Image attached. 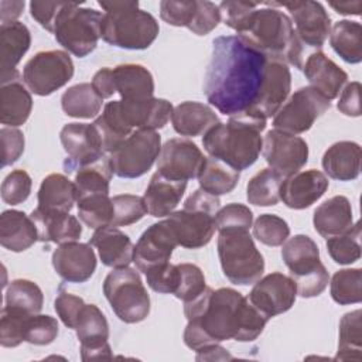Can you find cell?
Segmentation results:
<instances>
[{
  "mask_svg": "<svg viewBox=\"0 0 362 362\" xmlns=\"http://www.w3.org/2000/svg\"><path fill=\"white\" fill-rule=\"evenodd\" d=\"M362 284V270L355 269H342L334 273L329 284L331 297L339 305L358 304L362 300L361 293Z\"/></svg>",
  "mask_w": 362,
  "mask_h": 362,
  "instance_id": "cell-44",
  "label": "cell"
},
{
  "mask_svg": "<svg viewBox=\"0 0 362 362\" xmlns=\"http://www.w3.org/2000/svg\"><path fill=\"white\" fill-rule=\"evenodd\" d=\"M92 86L102 99L110 98L113 93H116L112 68L99 69L92 78Z\"/></svg>",
  "mask_w": 362,
  "mask_h": 362,
  "instance_id": "cell-60",
  "label": "cell"
},
{
  "mask_svg": "<svg viewBox=\"0 0 362 362\" xmlns=\"http://www.w3.org/2000/svg\"><path fill=\"white\" fill-rule=\"evenodd\" d=\"M161 137L156 130H134L109 154V161L120 178H139L144 175L158 158Z\"/></svg>",
  "mask_w": 362,
  "mask_h": 362,
  "instance_id": "cell-10",
  "label": "cell"
},
{
  "mask_svg": "<svg viewBox=\"0 0 362 362\" xmlns=\"http://www.w3.org/2000/svg\"><path fill=\"white\" fill-rule=\"evenodd\" d=\"M314 229L325 239L342 235L354 226L351 202L344 195H335L324 201L314 211Z\"/></svg>",
  "mask_w": 362,
  "mask_h": 362,
  "instance_id": "cell-29",
  "label": "cell"
},
{
  "mask_svg": "<svg viewBox=\"0 0 362 362\" xmlns=\"http://www.w3.org/2000/svg\"><path fill=\"white\" fill-rule=\"evenodd\" d=\"M6 305L23 314H40L44 304L41 288L31 280L16 279L6 290Z\"/></svg>",
  "mask_w": 362,
  "mask_h": 362,
  "instance_id": "cell-42",
  "label": "cell"
},
{
  "mask_svg": "<svg viewBox=\"0 0 362 362\" xmlns=\"http://www.w3.org/2000/svg\"><path fill=\"white\" fill-rule=\"evenodd\" d=\"M221 11L218 4L208 0H197V8L188 30L197 35H206L218 27Z\"/></svg>",
  "mask_w": 362,
  "mask_h": 362,
  "instance_id": "cell-53",
  "label": "cell"
},
{
  "mask_svg": "<svg viewBox=\"0 0 362 362\" xmlns=\"http://www.w3.org/2000/svg\"><path fill=\"white\" fill-rule=\"evenodd\" d=\"M303 72L311 88L328 100L335 99L348 81V74L322 51H314L307 57L303 65Z\"/></svg>",
  "mask_w": 362,
  "mask_h": 362,
  "instance_id": "cell-25",
  "label": "cell"
},
{
  "mask_svg": "<svg viewBox=\"0 0 362 362\" xmlns=\"http://www.w3.org/2000/svg\"><path fill=\"white\" fill-rule=\"evenodd\" d=\"M332 49L348 64L362 61V25L358 21L339 20L329 33Z\"/></svg>",
  "mask_w": 362,
  "mask_h": 362,
  "instance_id": "cell-37",
  "label": "cell"
},
{
  "mask_svg": "<svg viewBox=\"0 0 362 362\" xmlns=\"http://www.w3.org/2000/svg\"><path fill=\"white\" fill-rule=\"evenodd\" d=\"M286 7L296 24V34L304 47L320 49L331 33V18L320 1L277 3Z\"/></svg>",
  "mask_w": 362,
  "mask_h": 362,
  "instance_id": "cell-19",
  "label": "cell"
},
{
  "mask_svg": "<svg viewBox=\"0 0 362 362\" xmlns=\"http://www.w3.org/2000/svg\"><path fill=\"white\" fill-rule=\"evenodd\" d=\"M197 8V0H163L160 3V17L170 25L187 27L191 24Z\"/></svg>",
  "mask_w": 362,
  "mask_h": 362,
  "instance_id": "cell-52",
  "label": "cell"
},
{
  "mask_svg": "<svg viewBox=\"0 0 362 362\" xmlns=\"http://www.w3.org/2000/svg\"><path fill=\"white\" fill-rule=\"evenodd\" d=\"M240 178V171L228 165L226 163L208 157L198 175L199 188L215 195H225L235 189Z\"/></svg>",
  "mask_w": 362,
  "mask_h": 362,
  "instance_id": "cell-39",
  "label": "cell"
},
{
  "mask_svg": "<svg viewBox=\"0 0 362 362\" xmlns=\"http://www.w3.org/2000/svg\"><path fill=\"white\" fill-rule=\"evenodd\" d=\"M74 329L81 342L82 361L112 358V349L107 342L109 324L98 305L85 304Z\"/></svg>",
  "mask_w": 362,
  "mask_h": 362,
  "instance_id": "cell-18",
  "label": "cell"
},
{
  "mask_svg": "<svg viewBox=\"0 0 362 362\" xmlns=\"http://www.w3.org/2000/svg\"><path fill=\"white\" fill-rule=\"evenodd\" d=\"M58 335V321L51 315H25L21 325L23 342L33 345H48Z\"/></svg>",
  "mask_w": 362,
  "mask_h": 362,
  "instance_id": "cell-46",
  "label": "cell"
},
{
  "mask_svg": "<svg viewBox=\"0 0 362 362\" xmlns=\"http://www.w3.org/2000/svg\"><path fill=\"white\" fill-rule=\"evenodd\" d=\"M361 89L362 86L359 82H351L341 90V96L337 103V107L341 113L349 117L361 116Z\"/></svg>",
  "mask_w": 362,
  "mask_h": 362,
  "instance_id": "cell-59",
  "label": "cell"
},
{
  "mask_svg": "<svg viewBox=\"0 0 362 362\" xmlns=\"http://www.w3.org/2000/svg\"><path fill=\"white\" fill-rule=\"evenodd\" d=\"M322 168L338 181L356 180L361 171V147L355 141H337L322 156Z\"/></svg>",
  "mask_w": 362,
  "mask_h": 362,
  "instance_id": "cell-32",
  "label": "cell"
},
{
  "mask_svg": "<svg viewBox=\"0 0 362 362\" xmlns=\"http://www.w3.org/2000/svg\"><path fill=\"white\" fill-rule=\"evenodd\" d=\"M218 256L225 277L239 286L256 283L264 272V259L249 230H221Z\"/></svg>",
  "mask_w": 362,
  "mask_h": 362,
  "instance_id": "cell-8",
  "label": "cell"
},
{
  "mask_svg": "<svg viewBox=\"0 0 362 362\" xmlns=\"http://www.w3.org/2000/svg\"><path fill=\"white\" fill-rule=\"evenodd\" d=\"M331 107V102L311 86L297 89L273 116L277 130L300 134L313 127L315 120Z\"/></svg>",
  "mask_w": 362,
  "mask_h": 362,
  "instance_id": "cell-12",
  "label": "cell"
},
{
  "mask_svg": "<svg viewBox=\"0 0 362 362\" xmlns=\"http://www.w3.org/2000/svg\"><path fill=\"white\" fill-rule=\"evenodd\" d=\"M205 158L199 147L188 139H170L161 146L157 170L175 180L198 178Z\"/></svg>",
  "mask_w": 362,
  "mask_h": 362,
  "instance_id": "cell-17",
  "label": "cell"
},
{
  "mask_svg": "<svg viewBox=\"0 0 362 362\" xmlns=\"http://www.w3.org/2000/svg\"><path fill=\"white\" fill-rule=\"evenodd\" d=\"M297 287L290 276L280 272L260 277L249 293L247 300L269 320L288 311L296 301Z\"/></svg>",
  "mask_w": 362,
  "mask_h": 362,
  "instance_id": "cell-14",
  "label": "cell"
},
{
  "mask_svg": "<svg viewBox=\"0 0 362 362\" xmlns=\"http://www.w3.org/2000/svg\"><path fill=\"white\" fill-rule=\"evenodd\" d=\"M362 311L355 310L344 314L339 321L337 361H361L362 359Z\"/></svg>",
  "mask_w": 362,
  "mask_h": 362,
  "instance_id": "cell-40",
  "label": "cell"
},
{
  "mask_svg": "<svg viewBox=\"0 0 362 362\" xmlns=\"http://www.w3.org/2000/svg\"><path fill=\"white\" fill-rule=\"evenodd\" d=\"M25 3L24 1H0V20L1 24L13 23L16 18H18L24 10Z\"/></svg>",
  "mask_w": 362,
  "mask_h": 362,
  "instance_id": "cell-61",
  "label": "cell"
},
{
  "mask_svg": "<svg viewBox=\"0 0 362 362\" xmlns=\"http://www.w3.org/2000/svg\"><path fill=\"white\" fill-rule=\"evenodd\" d=\"M253 222V214L249 206L243 204H228L215 215V225L218 232L221 230H249Z\"/></svg>",
  "mask_w": 362,
  "mask_h": 362,
  "instance_id": "cell-50",
  "label": "cell"
},
{
  "mask_svg": "<svg viewBox=\"0 0 362 362\" xmlns=\"http://www.w3.org/2000/svg\"><path fill=\"white\" fill-rule=\"evenodd\" d=\"M105 10L102 40L124 49H146L157 38L160 27L153 14L139 8V1H99Z\"/></svg>",
  "mask_w": 362,
  "mask_h": 362,
  "instance_id": "cell-5",
  "label": "cell"
},
{
  "mask_svg": "<svg viewBox=\"0 0 362 362\" xmlns=\"http://www.w3.org/2000/svg\"><path fill=\"white\" fill-rule=\"evenodd\" d=\"M115 90L124 100H146L154 95L151 72L140 64H122L112 69Z\"/></svg>",
  "mask_w": 362,
  "mask_h": 362,
  "instance_id": "cell-31",
  "label": "cell"
},
{
  "mask_svg": "<svg viewBox=\"0 0 362 362\" xmlns=\"http://www.w3.org/2000/svg\"><path fill=\"white\" fill-rule=\"evenodd\" d=\"M59 139L66 153L64 170L68 174L106 154L92 123H68L61 129Z\"/></svg>",
  "mask_w": 362,
  "mask_h": 362,
  "instance_id": "cell-16",
  "label": "cell"
},
{
  "mask_svg": "<svg viewBox=\"0 0 362 362\" xmlns=\"http://www.w3.org/2000/svg\"><path fill=\"white\" fill-rule=\"evenodd\" d=\"M112 175L113 170L106 154L89 164L79 167L75 171L74 180L76 199L96 194H109Z\"/></svg>",
  "mask_w": 362,
  "mask_h": 362,
  "instance_id": "cell-36",
  "label": "cell"
},
{
  "mask_svg": "<svg viewBox=\"0 0 362 362\" xmlns=\"http://www.w3.org/2000/svg\"><path fill=\"white\" fill-rule=\"evenodd\" d=\"M291 88V74L287 64L267 59L263 81L255 103L243 113L267 120L274 116L286 102Z\"/></svg>",
  "mask_w": 362,
  "mask_h": 362,
  "instance_id": "cell-15",
  "label": "cell"
},
{
  "mask_svg": "<svg viewBox=\"0 0 362 362\" xmlns=\"http://www.w3.org/2000/svg\"><path fill=\"white\" fill-rule=\"evenodd\" d=\"M51 260L57 274L68 283H83L96 270V256L89 243H62L54 250Z\"/></svg>",
  "mask_w": 362,
  "mask_h": 362,
  "instance_id": "cell-22",
  "label": "cell"
},
{
  "mask_svg": "<svg viewBox=\"0 0 362 362\" xmlns=\"http://www.w3.org/2000/svg\"><path fill=\"white\" fill-rule=\"evenodd\" d=\"M187 189L185 180H175L154 173L143 195L147 214L154 218H164L174 212Z\"/></svg>",
  "mask_w": 362,
  "mask_h": 362,
  "instance_id": "cell-27",
  "label": "cell"
},
{
  "mask_svg": "<svg viewBox=\"0 0 362 362\" xmlns=\"http://www.w3.org/2000/svg\"><path fill=\"white\" fill-rule=\"evenodd\" d=\"M281 257L303 298L320 296L328 286L329 276L320 260L317 243L307 235H294L283 243Z\"/></svg>",
  "mask_w": 362,
  "mask_h": 362,
  "instance_id": "cell-7",
  "label": "cell"
},
{
  "mask_svg": "<svg viewBox=\"0 0 362 362\" xmlns=\"http://www.w3.org/2000/svg\"><path fill=\"white\" fill-rule=\"evenodd\" d=\"M37 199L41 209L69 212L76 202L75 184L64 174H49L41 181Z\"/></svg>",
  "mask_w": 362,
  "mask_h": 362,
  "instance_id": "cell-35",
  "label": "cell"
},
{
  "mask_svg": "<svg viewBox=\"0 0 362 362\" xmlns=\"http://www.w3.org/2000/svg\"><path fill=\"white\" fill-rule=\"evenodd\" d=\"M177 243L185 249H199L208 245L215 233V214L184 206L167 218Z\"/></svg>",
  "mask_w": 362,
  "mask_h": 362,
  "instance_id": "cell-21",
  "label": "cell"
},
{
  "mask_svg": "<svg viewBox=\"0 0 362 362\" xmlns=\"http://www.w3.org/2000/svg\"><path fill=\"white\" fill-rule=\"evenodd\" d=\"M103 99L96 93L92 83H76L61 96V106L66 116L76 119L95 117L102 109Z\"/></svg>",
  "mask_w": 362,
  "mask_h": 362,
  "instance_id": "cell-38",
  "label": "cell"
},
{
  "mask_svg": "<svg viewBox=\"0 0 362 362\" xmlns=\"http://www.w3.org/2000/svg\"><path fill=\"white\" fill-rule=\"evenodd\" d=\"M324 173L311 168L284 178L280 187V199L287 208L305 209L317 202L328 189Z\"/></svg>",
  "mask_w": 362,
  "mask_h": 362,
  "instance_id": "cell-23",
  "label": "cell"
},
{
  "mask_svg": "<svg viewBox=\"0 0 362 362\" xmlns=\"http://www.w3.org/2000/svg\"><path fill=\"white\" fill-rule=\"evenodd\" d=\"M178 267V281L175 291L173 293L184 304L199 297L208 287L202 270L192 263H180Z\"/></svg>",
  "mask_w": 362,
  "mask_h": 362,
  "instance_id": "cell-47",
  "label": "cell"
},
{
  "mask_svg": "<svg viewBox=\"0 0 362 362\" xmlns=\"http://www.w3.org/2000/svg\"><path fill=\"white\" fill-rule=\"evenodd\" d=\"M74 76V62L66 51L37 52L23 69V81L30 92L48 96L66 85Z\"/></svg>",
  "mask_w": 362,
  "mask_h": 362,
  "instance_id": "cell-11",
  "label": "cell"
},
{
  "mask_svg": "<svg viewBox=\"0 0 362 362\" xmlns=\"http://www.w3.org/2000/svg\"><path fill=\"white\" fill-rule=\"evenodd\" d=\"M102 18L103 14L95 8L64 1L55 18L52 34L68 52L83 58L96 48L99 38H102Z\"/></svg>",
  "mask_w": 362,
  "mask_h": 362,
  "instance_id": "cell-6",
  "label": "cell"
},
{
  "mask_svg": "<svg viewBox=\"0 0 362 362\" xmlns=\"http://www.w3.org/2000/svg\"><path fill=\"white\" fill-rule=\"evenodd\" d=\"M89 245L98 249L99 257L105 266L119 269L133 262L134 246L130 238L115 226L96 229L89 239Z\"/></svg>",
  "mask_w": 362,
  "mask_h": 362,
  "instance_id": "cell-28",
  "label": "cell"
},
{
  "mask_svg": "<svg viewBox=\"0 0 362 362\" xmlns=\"http://www.w3.org/2000/svg\"><path fill=\"white\" fill-rule=\"evenodd\" d=\"M64 1H31L30 14L31 17L47 31L52 33L55 18L62 7Z\"/></svg>",
  "mask_w": 362,
  "mask_h": 362,
  "instance_id": "cell-58",
  "label": "cell"
},
{
  "mask_svg": "<svg viewBox=\"0 0 362 362\" xmlns=\"http://www.w3.org/2000/svg\"><path fill=\"white\" fill-rule=\"evenodd\" d=\"M329 6L339 14H345V16H359L362 11V1L361 0H355V1H338L334 3L331 1Z\"/></svg>",
  "mask_w": 362,
  "mask_h": 362,
  "instance_id": "cell-63",
  "label": "cell"
},
{
  "mask_svg": "<svg viewBox=\"0 0 362 362\" xmlns=\"http://www.w3.org/2000/svg\"><path fill=\"white\" fill-rule=\"evenodd\" d=\"M361 225L356 222L348 232L327 239V250L338 264H351L361 257Z\"/></svg>",
  "mask_w": 362,
  "mask_h": 362,
  "instance_id": "cell-45",
  "label": "cell"
},
{
  "mask_svg": "<svg viewBox=\"0 0 362 362\" xmlns=\"http://www.w3.org/2000/svg\"><path fill=\"white\" fill-rule=\"evenodd\" d=\"M198 355H197V359L198 361H214V359H232V355L229 352H226L225 348L219 346L218 344H214V345H208V346H204L201 349L197 351Z\"/></svg>",
  "mask_w": 362,
  "mask_h": 362,
  "instance_id": "cell-62",
  "label": "cell"
},
{
  "mask_svg": "<svg viewBox=\"0 0 362 362\" xmlns=\"http://www.w3.org/2000/svg\"><path fill=\"white\" fill-rule=\"evenodd\" d=\"M83 305H85V301L81 297L71 294L62 288L54 301V308H55L58 317L61 318V321L64 322L65 327L72 328V329L75 328V324L78 321V317H79Z\"/></svg>",
  "mask_w": 362,
  "mask_h": 362,
  "instance_id": "cell-57",
  "label": "cell"
},
{
  "mask_svg": "<svg viewBox=\"0 0 362 362\" xmlns=\"http://www.w3.org/2000/svg\"><path fill=\"white\" fill-rule=\"evenodd\" d=\"M1 141V167L14 164L24 151V134L16 127H3L0 130Z\"/></svg>",
  "mask_w": 362,
  "mask_h": 362,
  "instance_id": "cell-56",
  "label": "cell"
},
{
  "mask_svg": "<svg viewBox=\"0 0 362 362\" xmlns=\"http://www.w3.org/2000/svg\"><path fill=\"white\" fill-rule=\"evenodd\" d=\"M103 294L116 317L126 324L140 322L150 314V296L140 274L129 266L107 273Z\"/></svg>",
  "mask_w": 362,
  "mask_h": 362,
  "instance_id": "cell-9",
  "label": "cell"
},
{
  "mask_svg": "<svg viewBox=\"0 0 362 362\" xmlns=\"http://www.w3.org/2000/svg\"><path fill=\"white\" fill-rule=\"evenodd\" d=\"M144 276L151 290L161 294H173L178 281V267L168 262L147 270Z\"/></svg>",
  "mask_w": 362,
  "mask_h": 362,
  "instance_id": "cell-54",
  "label": "cell"
},
{
  "mask_svg": "<svg viewBox=\"0 0 362 362\" xmlns=\"http://www.w3.org/2000/svg\"><path fill=\"white\" fill-rule=\"evenodd\" d=\"M288 235V223L273 214H263L253 223V236L266 246H281Z\"/></svg>",
  "mask_w": 362,
  "mask_h": 362,
  "instance_id": "cell-48",
  "label": "cell"
},
{
  "mask_svg": "<svg viewBox=\"0 0 362 362\" xmlns=\"http://www.w3.org/2000/svg\"><path fill=\"white\" fill-rule=\"evenodd\" d=\"M266 120L240 113L229 117L228 123H216L202 137L205 151L238 171L246 170L256 163L262 151V132Z\"/></svg>",
  "mask_w": 362,
  "mask_h": 362,
  "instance_id": "cell-4",
  "label": "cell"
},
{
  "mask_svg": "<svg viewBox=\"0 0 362 362\" xmlns=\"http://www.w3.org/2000/svg\"><path fill=\"white\" fill-rule=\"evenodd\" d=\"M262 151L269 168L274 170L283 178L298 173L308 161V146L305 140L277 129L266 133Z\"/></svg>",
  "mask_w": 362,
  "mask_h": 362,
  "instance_id": "cell-13",
  "label": "cell"
},
{
  "mask_svg": "<svg viewBox=\"0 0 362 362\" xmlns=\"http://www.w3.org/2000/svg\"><path fill=\"white\" fill-rule=\"evenodd\" d=\"M260 3H252V1H222L218 7L221 11V20H223V24L229 28L235 30L236 33L240 30L249 14L259 7Z\"/></svg>",
  "mask_w": 362,
  "mask_h": 362,
  "instance_id": "cell-55",
  "label": "cell"
},
{
  "mask_svg": "<svg viewBox=\"0 0 362 362\" xmlns=\"http://www.w3.org/2000/svg\"><path fill=\"white\" fill-rule=\"evenodd\" d=\"M38 240V230L23 211L7 209L0 215V243L11 252H24Z\"/></svg>",
  "mask_w": 362,
  "mask_h": 362,
  "instance_id": "cell-30",
  "label": "cell"
},
{
  "mask_svg": "<svg viewBox=\"0 0 362 362\" xmlns=\"http://www.w3.org/2000/svg\"><path fill=\"white\" fill-rule=\"evenodd\" d=\"M113 219L110 226H127L139 222L146 214L147 208L143 197L132 194H120L112 198Z\"/></svg>",
  "mask_w": 362,
  "mask_h": 362,
  "instance_id": "cell-49",
  "label": "cell"
},
{
  "mask_svg": "<svg viewBox=\"0 0 362 362\" xmlns=\"http://www.w3.org/2000/svg\"><path fill=\"white\" fill-rule=\"evenodd\" d=\"M30 216L37 226L38 240L41 242L62 245L76 242L82 235L81 222L69 212L45 211L37 206Z\"/></svg>",
  "mask_w": 362,
  "mask_h": 362,
  "instance_id": "cell-26",
  "label": "cell"
},
{
  "mask_svg": "<svg viewBox=\"0 0 362 362\" xmlns=\"http://www.w3.org/2000/svg\"><path fill=\"white\" fill-rule=\"evenodd\" d=\"M284 178L272 168H263L255 174L246 187L249 204L256 206H273L280 201V187Z\"/></svg>",
  "mask_w": 362,
  "mask_h": 362,
  "instance_id": "cell-41",
  "label": "cell"
},
{
  "mask_svg": "<svg viewBox=\"0 0 362 362\" xmlns=\"http://www.w3.org/2000/svg\"><path fill=\"white\" fill-rule=\"evenodd\" d=\"M78 215L90 229H100L112 225L113 202L109 194H96L76 199Z\"/></svg>",
  "mask_w": 362,
  "mask_h": 362,
  "instance_id": "cell-43",
  "label": "cell"
},
{
  "mask_svg": "<svg viewBox=\"0 0 362 362\" xmlns=\"http://www.w3.org/2000/svg\"><path fill=\"white\" fill-rule=\"evenodd\" d=\"M31 177L24 170L11 171L1 184V199L8 205L23 204L31 192Z\"/></svg>",
  "mask_w": 362,
  "mask_h": 362,
  "instance_id": "cell-51",
  "label": "cell"
},
{
  "mask_svg": "<svg viewBox=\"0 0 362 362\" xmlns=\"http://www.w3.org/2000/svg\"><path fill=\"white\" fill-rule=\"evenodd\" d=\"M184 314L188 320L184 342L192 351L228 339L255 341L269 321L247 297L230 287H206L199 297L184 304Z\"/></svg>",
  "mask_w": 362,
  "mask_h": 362,
  "instance_id": "cell-1",
  "label": "cell"
},
{
  "mask_svg": "<svg viewBox=\"0 0 362 362\" xmlns=\"http://www.w3.org/2000/svg\"><path fill=\"white\" fill-rule=\"evenodd\" d=\"M238 37L267 59L303 69L305 47L298 40L290 17L283 11L256 7L238 31Z\"/></svg>",
  "mask_w": 362,
  "mask_h": 362,
  "instance_id": "cell-3",
  "label": "cell"
},
{
  "mask_svg": "<svg viewBox=\"0 0 362 362\" xmlns=\"http://www.w3.org/2000/svg\"><path fill=\"white\" fill-rule=\"evenodd\" d=\"M33 109V98L20 81L1 85L0 122L7 127H17L27 122Z\"/></svg>",
  "mask_w": 362,
  "mask_h": 362,
  "instance_id": "cell-34",
  "label": "cell"
},
{
  "mask_svg": "<svg viewBox=\"0 0 362 362\" xmlns=\"http://www.w3.org/2000/svg\"><path fill=\"white\" fill-rule=\"evenodd\" d=\"M171 122L178 134L195 137L205 134L211 127L219 123V119L211 106L201 102L187 100L174 107Z\"/></svg>",
  "mask_w": 362,
  "mask_h": 362,
  "instance_id": "cell-33",
  "label": "cell"
},
{
  "mask_svg": "<svg viewBox=\"0 0 362 362\" xmlns=\"http://www.w3.org/2000/svg\"><path fill=\"white\" fill-rule=\"evenodd\" d=\"M267 58L238 35H221L204 78L206 100L229 117L246 112L256 100Z\"/></svg>",
  "mask_w": 362,
  "mask_h": 362,
  "instance_id": "cell-2",
  "label": "cell"
},
{
  "mask_svg": "<svg viewBox=\"0 0 362 362\" xmlns=\"http://www.w3.org/2000/svg\"><path fill=\"white\" fill-rule=\"evenodd\" d=\"M177 246L178 243L168 221H160L150 225L139 238L134 246L133 262L140 272L146 273L156 266L168 263Z\"/></svg>",
  "mask_w": 362,
  "mask_h": 362,
  "instance_id": "cell-20",
  "label": "cell"
},
{
  "mask_svg": "<svg viewBox=\"0 0 362 362\" xmlns=\"http://www.w3.org/2000/svg\"><path fill=\"white\" fill-rule=\"evenodd\" d=\"M31 45V34L25 24L13 21L0 27V82L18 81L17 65Z\"/></svg>",
  "mask_w": 362,
  "mask_h": 362,
  "instance_id": "cell-24",
  "label": "cell"
}]
</instances>
